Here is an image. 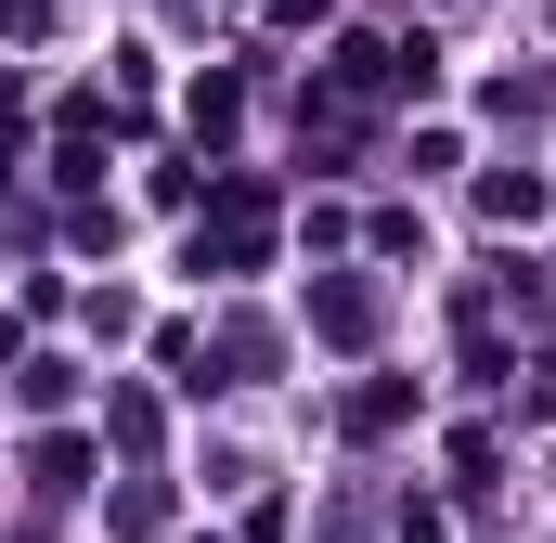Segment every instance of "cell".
I'll use <instances>...</instances> for the list:
<instances>
[{"mask_svg": "<svg viewBox=\"0 0 556 543\" xmlns=\"http://www.w3.org/2000/svg\"><path fill=\"white\" fill-rule=\"evenodd\" d=\"M311 324H324V337H376V298H363V285H324Z\"/></svg>", "mask_w": 556, "mask_h": 543, "instance_id": "cell-1", "label": "cell"}]
</instances>
